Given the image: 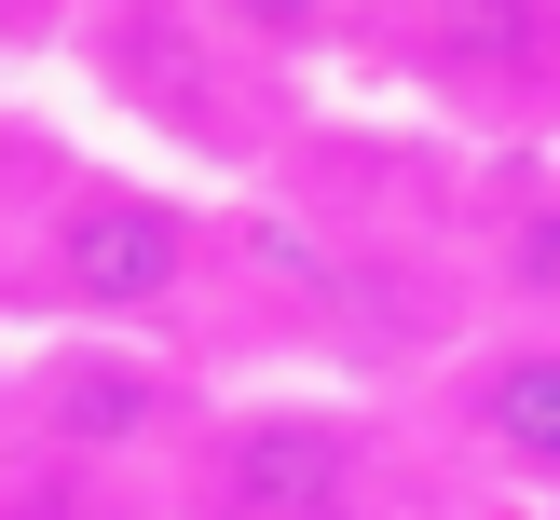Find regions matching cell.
<instances>
[{"label": "cell", "mask_w": 560, "mask_h": 520, "mask_svg": "<svg viewBox=\"0 0 560 520\" xmlns=\"http://www.w3.org/2000/svg\"><path fill=\"white\" fill-rule=\"evenodd\" d=\"M206 397L219 383L164 343H27L14 438H0V520H164Z\"/></svg>", "instance_id": "7a4b0ae2"}, {"label": "cell", "mask_w": 560, "mask_h": 520, "mask_svg": "<svg viewBox=\"0 0 560 520\" xmlns=\"http://www.w3.org/2000/svg\"><path fill=\"white\" fill-rule=\"evenodd\" d=\"M233 301V206L151 178V164H69V192L42 206V233L0 274V315H27L42 343H164L191 356V328Z\"/></svg>", "instance_id": "6da1fadb"}, {"label": "cell", "mask_w": 560, "mask_h": 520, "mask_svg": "<svg viewBox=\"0 0 560 520\" xmlns=\"http://www.w3.org/2000/svg\"><path fill=\"white\" fill-rule=\"evenodd\" d=\"M0 438H14V356H0Z\"/></svg>", "instance_id": "9c48e42d"}, {"label": "cell", "mask_w": 560, "mask_h": 520, "mask_svg": "<svg viewBox=\"0 0 560 520\" xmlns=\"http://www.w3.org/2000/svg\"><path fill=\"white\" fill-rule=\"evenodd\" d=\"M424 425L452 465H479L520 507H560V328H479L424 383Z\"/></svg>", "instance_id": "8992f818"}, {"label": "cell", "mask_w": 560, "mask_h": 520, "mask_svg": "<svg viewBox=\"0 0 560 520\" xmlns=\"http://www.w3.org/2000/svg\"><path fill=\"white\" fill-rule=\"evenodd\" d=\"M288 42L273 14H178V0H124V14H82L69 27V69L82 96L109 109V124L164 137V151L219 164V178H273L301 137V82L260 69V55Z\"/></svg>", "instance_id": "3957f363"}, {"label": "cell", "mask_w": 560, "mask_h": 520, "mask_svg": "<svg viewBox=\"0 0 560 520\" xmlns=\"http://www.w3.org/2000/svg\"><path fill=\"white\" fill-rule=\"evenodd\" d=\"M328 55H370L383 96H410L424 124H479V151H547L560 137V14L547 0L370 14V27H328Z\"/></svg>", "instance_id": "5b68a950"}, {"label": "cell", "mask_w": 560, "mask_h": 520, "mask_svg": "<svg viewBox=\"0 0 560 520\" xmlns=\"http://www.w3.org/2000/svg\"><path fill=\"white\" fill-rule=\"evenodd\" d=\"M452 246L479 315L506 328H560V137L547 151H479L452 178Z\"/></svg>", "instance_id": "52a82bcc"}, {"label": "cell", "mask_w": 560, "mask_h": 520, "mask_svg": "<svg viewBox=\"0 0 560 520\" xmlns=\"http://www.w3.org/2000/svg\"><path fill=\"white\" fill-rule=\"evenodd\" d=\"M69 164H82V151L42 124V109H0V274H14L27 233H42V206L69 192Z\"/></svg>", "instance_id": "ba28073f"}, {"label": "cell", "mask_w": 560, "mask_h": 520, "mask_svg": "<svg viewBox=\"0 0 560 520\" xmlns=\"http://www.w3.org/2000/svg\"><path fill=\"white\" fill-rule=\"evenodd\" d=\"M164 520H397V425L355 383H233L191 425Z\"/></svg>", "instance_id": "277c9868"}]
</instances>
